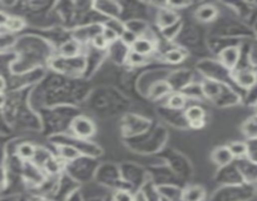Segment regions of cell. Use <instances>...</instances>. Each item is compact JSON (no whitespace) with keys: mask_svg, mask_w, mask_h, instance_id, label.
<instances>
[{"mask_svg":"<svg viewBox=\"0 0 257 201\" xmlns=\"http://www.w3.org/2000/svg\"><path fill=\"white\" fill-rule=\"evenodd\" d=\"M183 117H185L187 125L193 122V121L206 120V111L200 105H192L183 110Z\"/></svg>","mask_w":257,"mask_h":201,"instance_id":"484cf974","label":"cell"},{"mask_svg":"<svg viewBox=\"0 0 257 201\" xmlns=\"http://www.w3.org/2000/svg\"><path fill=\"white\" fill-rule=\"evenodd\" d=\"M187 98H186L181 92H172L169 94V97L167 98L166 103H164V107L167 110H171V111H183L187 106Z\"/></svg>","mask_w":257,"mask_h":201,"instance_id":"ffe728a7","label":"cell"},{"mask_svg":"<svg viewBox=\"0 0 257 201\" xmlns=\"http://www.w3.org/2000/svg\"><path fill=\"white\" fill-rule=\"evenodd\" d=\"M82 48H83V45L79 44L77 40H65V42H63L59 47V57L65 58V59L76 58L78 57V55H81Z\"/></svg>","mask_w":257,"mask_h":201,"instance_id":"2e32d148","label":"cell"},{"mask_svg":"<svg viewBox=\"0 0 257 201\" xmlns=\"http://www.w3.org/2000/svg\"><path fill=\"white\" fill-rule=\"evenodd\" d=\"M134 200V194L127 189H117L113 190L111 195V201H133Z\"/></svg>","mask_w":257,"mask_h":201,"instance_id":"1f68e13d","label":"cell"},{"mask_svg":"<svg viewBox=\"0 0 257 201\" xmlns=\"http://www.w3.org/2000/svg\"><path fill=\"white\" fill-rule=\"evenodd\" d=\"M91 45L93 47L94 50H97V52H107L108 50V43L104 40V38L102 37V34L99 33V34L94 35L93 38H92L91 40Z\"/></svg>","mask_w":257,"mask_h":201,"instance_id":"836d02e7","label":"cell"},{"mask_svg":"<svg viewBox=\"0 0 257 201\" xmlns=\"http://www.w3.org/2000/svg\"><path fill=\"white\" fill-rule=\"evenodd\" d=\"M241 132L245 137L249 140H257V123L256 116H251L241 125Z\"/></svg>","mask_w":257,"mask_h":201,"instance_id":"4316f807","label":"cell"},{"mask_svg":"<svg viewBox=\"0 0 257 201\" xmlns=\"http://www.w3.org/2000/svg\"><path fill=\"white\" fill-rule=\"evenodd\" d=\"M104 26H107V28H111L112 30H115L116 33H117L118 35H121L125 31L126 26H125V21L120 20L118 18H113V19H108V20L103 21Z\"/></svg>","mask_w":257,"mask_h":201,"instance_id":"d6a6232c","label":"cell"},{"mask_svg":"<svg viewBox=\"0 0 257 201\" xmlns=\"http://www.w3.org/2000/svg\"><path fill=\"white\" fill-rule=\"evenodd\" d=\"M177 21H179V16L176 10H172V9L167 8L166 5L157 10L156 23L162 30L166 28H169V26H172L173 24H176Z\"/></svg>","mask_w":257,"mask_h":201,"instance_id":"7c38bea8","label":"cell"},{"mask_svg":"<svg viewBox=\"0 0 257 201\" xmlns=\"http://www.w3.org/2000/svg\"><path fill=\"white\" fill-rule=\"evenodd\" d=\"M235 165H236L237 170H239L240 175H241L245 184L256 185L257 169L255 162L249 161L246 157H244V159H237L236 161H235Z\"/></svg>","mask_w":257,"mask_h":201,"instance_id":"30bf717a","label":"cell"},{"mask_svg":"<svg viewBox=\"0 0 257 201\" xmlns=\"http://www.w3.org/2000/svg\"><path fill=\"white\" fill-rule=\"evenodd\" d=\"M137 35H134L132 33V31L127 30V29H125V31H123L122 34L120 35V42L122 43L123 45H126L127 48H130V45L134 43V40L137 39Z\"/></svg>","mask_w":257,"mask_h":201,"instance_id":"8d00e7d4","label":"cell"},{"mask_svg":"<svg viewBox=\"0 0 257 201\" xmlns=\"http://www.w3.org/2000/svg\"><path fill=\"white\" fill-rule=\"evenodd\" d=\"M120 174L121 179L125 181L126 185L128 186L130 191H133V189H137V191L139 190L143 186V184L145 181H148V171H144V169H142L138 165L133 164H123L120 167ZM151 180V179H149Z\"/></svg>","mask_w":257,"mask_h":201,"instance_id":"277c9868","label":"cell"},{"mask_svg":"<svg viewBox=\"0 0 257 201\" xmlns=\"http://www.w3.org/2000/svg\"><path fill=\"white\" fill-rule=\"evenodd\" d=\"M55 149H57V156L59 157L64 164L74 161V160H77L78 157L82 156L81 152H79L78 150L69 146V145H55Z\"/></svg>","mask_w":257,"mask_h":201,"instance_id":"44dd1931","label":"cell"},{"mask_svg":"<svg viewBox=\"0 0 257 201\" xmlns=\"http://www.w3.org/2000/svg\"><path fill=\"white\" fill-rule=\"evenodd\" d=\"M101 34H102V37L104 38V40L108 43V45L113 44V43H116L120 40V35H118L115 30H112L111 28H107V26H104V25H103V28H102Z\"/></svg>","mask_w":257,"mask_h":201,"instance_id":"e575fe53","label":"cell"},{"mask_svg":"<svg viewBox=\"0 0 257 201\" xmlns=\"http://www.w3.org/2000/svg\"><path fill=\"white\" fill-rule=\"evenodd\" d=\"M5 103V98H4L3 94H0V106H3Z\"/></svg>","mask_w":257,"mask_h":201,"instance_id":"7bdbcfd3","label":"cell"},{"mask_svg":"<svg viewBox=\"0 0 257 201\" xmlns=\"http://www.w3.org/2000/svg\"><path fill=\"white\" fill-rule=\"evenodd\" d=\"M92 6L96 11L108 16V19L118 18L122 13L121 4L113 3V1H96V3L92 4Z\"/></svg>","mask_w":257,"mask_h":201,"instance_id":"4fadbf2b","label":"cell"},{"mask_svg":"<svg viewBox=\"0 0 257 201\" xmlns=\"http://www.w3.org/2000/svg\"><path fill=\"white\" fill-rule=\"evenodd\" d=\"M68 128H69V135L82 140H91L97 132L94 121L84 115L74 116Z\"/></svg>","mask_w":257,"mask_h":201,"instance_id":"5b68a950","label":"cell"},{"mask_svg":"<svg viewBox=\"0 0 257 201\" xmlns=\"http://www.w3.org/2000/svg\"><path fill=\"white\" fill-rule=\"evenodd\" d=\"M255 185H224L213 193L210 201H249L255 196Z\"/></svg>","mask_w":257,"mask_h":201,"instance_id":"7a4b0ae2","label":"cell"},{"mask_svg":"<svg viewBox=\"0 0 257 201\" xmlns=\"http://www.w3.org/2000/svg\"><path fill=\"white\" fill-rule=\"evenodd\" d=\"M98 167V162L96 159L88 156H81L72 162H68L64 166V173L69 175L77 183H88Z\"/></svg>","mask_w":257,"mask_h":201,"instance_id":"6da1fadb","label":"cell"},{"mask_svg":"<svg viewBox=\"0 0 257 201\" xmlns=\"http://www.w3.org/2000/svg\"><path fill=\"white\" fill-rule=\"evenodd\" d=\"M182 201H205L206 190L201 185H190L182 189Z\"/></svg>","mask_w":257,"mask_h":201,"instance_id":"d6986e66","label":"cell"},{"mask_svg":"<svg viewBox=\"0 0 257 201\" xmlns=\"http://www.w3.org/2000/svg\"><path fill=\"white\" fill-rule=\"evenodd\" d=\"M206 126V120H198V121H193V122L188 123V127L192 128V130H202L203 127Z\"/></svg>","mask_w":257,"mask_h":201,"instance_id":"f35d334b","label":"cell"},{"mask_svg":"<svg viewBox=\"0 0 257 201\" xmlns=\"http://www.w3.org/2000/svg\"><path fill=\"white\" fill-rule=\"evenodd\" d=\"M129 50L144 55V57H151L157 50V40L151 39L148 37H138L134 43L130 45Z\"/></svg>","mask_w":257,"mask_h":201,"instance_id":"8fae6325","label":"cell"},{"mask_svg":"<svg viewBox=\"0 0 257 201\" xmlns=\"http://www.w3.org/2000/svg\"><path fill=\"white\" fill-rule=\"evenodd\" d=\"M226 146L227 149L230 150V152H231L235 160L246 157V152H247L246 141H234V142H230V144L226 145Z\"/></svg>","mask_w":257,"mask_h":201,"instance_id":"f1b7e54d","label":"cell"},{"mask_svg":"<svg viewBox=\"0 0 257 201\" xmlns=\"http://www.w3.org/2000/svg\"><path fill=\"white\" fill-rule=\"evenodd\" d=\"M216 180L218 183L224 184V185H237V184H245L242 180L241 175H240L239 170H237L235 161L232 164L227 165V166L221 167L220 171L216 175Z\"/></svg>","mask_w":257,"mask_h":201,"instance_id":"9c48e42d","label":"cell"},{"mask_svg":"<svg viewBox=\"0 0 257 201\" xmlns=\"http://www.w3.org/2000/svg\"><path fill=\"white\" fill-rule=\"evenodd\" d=\"M125 26L127 30L132 31L137 37H143L149 29L148 23L142 19H132V20L125 21Z\"/></svg>","mask_w":257,"mask_h":201,"instance_id":"d4e9b609","label":"cell"},{"mask_svg":"<svg viewBox=\"0 0 257 201\" xmlns=\"http://www.w3.org/2000/svg\"><path fill=\"white\" fill-rule=\"evenodd\" d=\"M49 140L54 145H69V146L74 147V149L81 152L82 156H88L96 159V157L102 155L101 147L98 145L93 144L91 140L77 139V137L72 136V135H65V133L52 135L49 137Z\"/></svg>","mask_w":257,"mask_h":201,"instance_id":"3957f363","label":"cell"},{"mask_svg":"<svg viewBox=\"0 0 257 201\" xmlns=\"http://www.w3.org/2000/svg\"><path fill=\"white\" fill-rule=\"evenodd\" d=\"M172 92L173 91H172L171 86H169V83L167 82V79H161V81L154 82L153 86H152L151 89L148 91L147 96L151 99H161L169 96Z\"/></svg>","mask_w":257,"mask_h":201,"instance_id":"ac0fdd59","label":"cell"},{"mask_svg":"<svg viewBox=\"0 0 257 201\" xmlns=\"http://www.w3.org/2000/svg\"><path fill=\"white\" fill-rule=\"evenodd\" d=\"M20 171L23 180L25 181L26 185H30L33 188L39 186L44 181V179L47 178L44 171L31 161H21Z\"/></svg>","mask_w":257,"mask_h":201,"instance_id":"52a82bcc","label":"cell"},{"mask_svg":"<svg viewBox=\"0 0 257 201\" xmlns=\"http://www.w3.org/2000/svg\"><path fill=\"white\" fill-rule=\"evenodd\" d=\"M6 19H8V15L4 11H0V28H4Z\"/></svg>","mask_w":257,"mask_h":201,"instance_id":"ab89813d","label":"cell"},{"mask_svg":"<svg viewBox=\"0 0 257 201\" xmlns=\"http://www.w3.org/2000/svg\"><path fill=\"white\" fill-rule=\"evenodd\" d=\"M217 15V8L215 5H211V4H205V5L200 6L196 11V18L202 23H211V21L216 20Z\"/></svg>","mask_w":257,"mask_h":201,"instance_id":"7402d4cb","label":"cell"},{"mask_svg":"<svg viewBox=\"0 0 257 201\" xmlns=\"http://www.w3.org/2000/svg\"><path fill=\"white\" fill-rule=\"evenodd\" d=\"M26 26V21L24 20L23 18L20 16H15V15H8V19L5 21V25L4 28L9 31V33H18V31L23 30L24 28Z\"/></svg>","mask_w":257,"mask_h":201,"instance_id":"83f0119b","label":"cell"},{"mask_svg":"<svg viewBox=\"0 0 257 201\" xmlns=\"http://www.w3.org/2000/svg\"><path fill=\"white\" fill-rule=\"evenodd\" d=\"M182 24L181 21H177L176 24H173L172 26H169V28H166L163 29V35L167 38V39H174V38L177 37V34H178L179 29H181Z\"/></svg>","mask_w":257,"mask_h":201,"instance_id":"74e56055","label":"cell"},{"mask_svg":"<svg viewBox=\"0 0 257 201\" xmlns=\"http://www.w3.org/2000/svg\"><path fill=\"white\" fill-rule=\"evenodd\" d=\"M159 196L167 201H182V189L173 184L157 185Z\"/></svg>","mask_w":257,"mask_h":201,"instance_id":"e0dca14e","label":"cell"},{"mask_svg":"<svg viewBox=\"0 0 257 201\" xmlns=\"http://www.w3.org/2000/svg\"><path fill=\"white\" fill-rule=\"evenodd\" d=\"M241 54L242 50L239 45H229V47H224L218 52V60L226 71L232 72L240 64Z\"/></svg>","mask_w":257,"mask_h":201,"instance_id":"8992f818","label":"cell"},{"mask_svg":"<svg viewBox=\"0 0 257 201\" xmlns=\"http://www.w3.org/2000/svg\"><path fill=\"white\" fill-rule=\"evenodd\" d=\"M5 88H6V81L4 79V77L0 76V94L4 93Z\"/></svg>","mask_w":257,"mask_h":201,"instance_id":"60d3db41","label":"cell"},{"mask_svg":"<svg viewBox=\"0 0 257 201\" xmlns=\"http://www.w3.org/2000/svg\"><path fill=\"white\" fill-rule=\"evenodd\" d=\"M187 57V50L182 48H172V49L166 50L162 55V59L168 64H179Z\"/></svg>","mask_w":257,"mask_h":201,"instance_id":"603a6c76","label":"cell"},{"mask_svg":"<svg viewBox=\"0 0 257 201\" xmlns=\"http://www.w3.org/2000/svg\"><path fill=\"white\" fill-rule=\"evenodd\" d=\"M52 152L49 150H47L45 147L43 146H35V151H34V156L31 159V162L36 165V166H39L42 169V166L44 165V162L52 156Z\"/></svg>","mask_w":257,"mask_h":201,"instance_id":"f546056e","label":"cell"},{"mask_svg":"<svg viewBox=\"0 0 257 201\" xmlns=\"http://www.w3.org/2000/svg\"><path fill=\"white\" fill-rule=\"evenodd\" d=\"M247 142V152H246V159L249 161L257 162V140H249Z\"/></svg>","mask_w":257,"mask_h":201,"instance_id":"d590c367","label":"cell"},{"mask_svg":"<svg viewBox=\"0 0 257 201\" xmlns=\"http://www.w3.org/2000/svg\"><path fill=\"white\" fill-rule=\"evenodd\" d=\"M232 81L245 91H250L256 84V71L254 68H236L230 73Z\"/></svg>","mask_w":257,"mask_h":201,"instance_id":"ba28073f","label":"cell"},{"mask_svg":"<svg viewBox=\"0 0 257 201\" xmlns=\"http://www.w3.org/2000/svg\"><path fill=\"white\" fill-rule=\"evenodd\" d=\"M34 151H35V145L31 144V142L24 141L16 146L15 156L20 161H31L34 156Z\"/></svg>","mask_w":257,"mask_h":201,"instance_id":"cb8c5ba5","label":"cell"},{"mask_svg":"<svg viewBox=\"0 0 257 201\" xmlns=\"http://www.w3.org/2000/svg\"><path fill=\"white\" fill-rule=\"evenodd\" d=\"M133 201H147V200H145V198L143 196V194L140 193V190H138V191H135L134 200Z\"/></svg>","mask_w":257,"mask_h":201,"instance_id":"b9f144b4","label":"cell"},{"mask_svg":"<svg viewBox=\"0 0 257 201\" xmlns=\"http://www.w3.org/2000/svg\"><path fill=\"white\" fill-rule=\"evenodd\" d=\"M211 160H212L213 164H215L216 166L220 167V169L227 166V165L232 164V162L235 161L234 156H232V154L230 152V150L227 149V146L216 147L212 151V154H211Z\"/></svg>","mask_w":257,"mask_h":201,"instance_id":"5bb4252c","label":"cell"},{"mask_svg":"<svg viewBox=\"0 0 257 201\" xmlns=\"http://www.w3.org/2000/svg\"><path fill=\"white\" fill-rule=\"evenodd\" d=\"M149 57H144V55H140L138 53L132 52V50H128L127 57H126V63L132 67H140V65H144L145 63H148Z\"/></svg>","mask_w":257,"mask_h":201,"instance_id":"4dcf8cb0","label":"cell"},{"mask_svg":"<svg viewBox=\"0 0 257 201\" xmlns=\"http://www.w3.org/2000/svg\"><path fill=\"white\" fill-rule=\"evenodd\" d=\"M64 162H63L57 155L53 154L52 156L44 162V165L42 166V170L44 171V174L47 176H60L64 173Z\"/></svg>","mask_w":257,"mask_h":201,"instance_id":"9a60e30c","label":"cell"}]
</instances>
